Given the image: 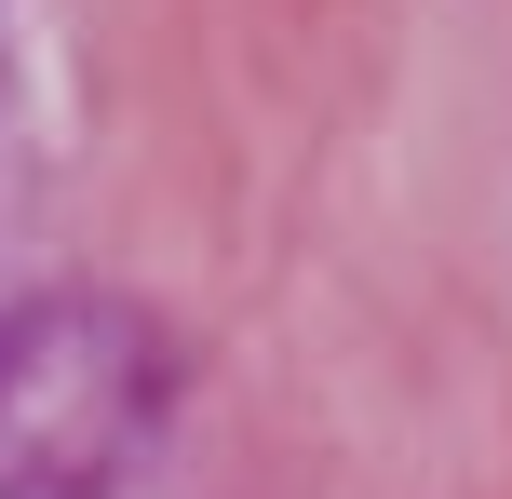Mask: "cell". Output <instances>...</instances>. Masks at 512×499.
Returning a JSON list of instances; mask_svg holds the SVG:
<instances>
[{
	"mask_svg": "<svg viewBox=\"0 0 512 499\" xmlns=\"http://www.w3.org/2000/svg\"><path fill=\"white\" fill-rule=\"evenodd\" d=\"M0 499H95L81 473H41V459H27V473H0Z\"/></svg>",
	"mask_w": 512,
	"mask_h": 499,
	"instance_id": "obj_1",
	"label": "cell"
}]
</instances>
